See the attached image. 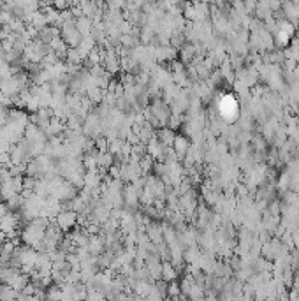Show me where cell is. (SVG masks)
Masks as SVG:
<instances>
[{
  "label": "cell",
  "mask_w": 299,
  "mask_h": 301,
  "mask_svg": "<svg viewBox=\"0 0 299 301\" xmlns=\"http://www.w3.org/2000/svg\"><path fill=\"white\" fill-rule=\"evenodd\" d=\"M178 57V49L172 48L171 44H158L155 46V58L157 62H172Z\"/></svg>",
  "instance_id": "obj_4"
},
{
  "label": "cell",
  "mask_w": 299,
  "mask_h": 301,
  "mask_svg": "<svg viewBox=\"0 0 299 301\" xmlns=\"http://www.w3.org/2000/svg\"><path fill=\"white\" fill-rule=\"evenodd\" d=\"M155 138H157L164 146H172L174 138H176V132H174V129H171V127L164 125V127H158V131L155 132Z\"/></svg>",
  "instance_id": "obj_7"
},
{
  "label": "cell",
  "mask_w": 299,
  "mask_h": 301,
  "mask_svg": "<svg viewBox=\"0 0 299 301\" xmlns=\"http://www.w3.org/2000/svg\"><path fill=\"white\" fill-rule=\"evenodd\" d=\"M104 5L113 11H122L127 7V0H104Z\"/></svg>",
  "instance_id": "obj_18"
},
{
  "label": "cell",
  "mask_w": 299,
  "mask_h": 301,
  "mask_svg": "<svg viewBox=\"0 0 299 301\" xmlns=\"http://www.w3.org/2000/svg\"><path fill=\"white\" fill-rule=\"evenodd\" d=\"M78 194H79V187H76L72 182L64 178L57 187L53 188L51 196L57 197L58 201H70V199H74Z\"/></svg>",
  "instance_id": "obj_2"
},
{
  "label": "cell",
  "mask_w": 299,
  "mask_h": 301,
  "mask_svg": "<svg viewBox=\"0 0 299 301\" xmlns=\"http://www.w3.org/2000/svg\"><path fill=\"white\" fill-rule=\"evenodd\" d=\"M21 268L11 266V264H0V284H7L11 285L13 280L21 273Z\"/></svg>",
  "instance_id": "obj_5"
},
{
  "label": "cell",
  "mask_w": 299,
  "mask_h": 301,
  "mask_svg": "<svg viewBox=\"0 0 299 301\" xmlns=\"http://www.w3.org/2000/svg\"><path fill=\"white\" fill-rule=\"evenodd\" d=\"M18 298V291L7 284H0V300H14Z\"/></svg>",
  "instance_id": "obj_17"
},
{
  "label": "cell",
  "mask_w": 299,
  "mask_h": 301,
  "mask_svg": "<svg viewBox=\"0 0 299 301\" xmlns=\"http://www.w3.org/2000/svg\"><path fill=\"white\" fill-rule=\"evenodd\" d=\"M51 2H53V0H51Z\"/></svg>",
  "instance_id": "obj_23"
},
{
  "label": "cell",
  "mask_w": 299,
  "mask_h": 301,
  "mask_svg": "<svg viewBox=\"0 0 299 301\" xmlns=\"http://www.w3.org/2000/svg\"><path fill=\"white\" fill-rule=\"evenodd\" d=\"M178 278V270L171 261H162V280L166 282H174Z\"/></svg>",
  "instance_id": "obj_15"
},
{
  "label": "cell",
  "mask_w": 299,
  "mask_h": 301,
  "mask_svg": "<svg viewBox=\"0 0 299 301\" xmlns=\"http://www.w3.org/2000/svg\"><path fill=\"white\" fill-rule=\"evenodd\" d=\"M76 28L79 30V34H81V37L83 35H90L93 30V20H90L88 16H81L76 18Z\"/></svg>",
  "instance_id": "obj_12"
},
{
  "label": "cell",
  "mask_w": 299,
  "mask_h": 301,
  "mask_svg": "<svg viewBox=\"0 0 299 301\" xmlns=\"http://www.w3.org/2000/svg\"><path fill=\"white\" fill-rule=\"evenodd\" d=\"M172 148H174V152H176V155H178V159H185V155L189 153L190 143H189V139H187L185 136H178V134H176L174 143H172Z\"/></svg>",
  "instance_id": "obj_10"
},
{
  "label": "cell",
  "mask_w": 299,
  "mask_h": 301,
  "mask_svg": "<svg viewBox=\"0 0 299 301\" xmlns=\"http://www.w3.org/2000/svg\"><path fill=\"white\" fill-rule=\"evenodd\" d=\"M23 203H25V196H23V194H14L13 197H9V199L5 201L9 211H20V209L23 208Z\"/></svg>",
  "instance_id": "obj_16"
},
{
  "label": "cell",
  "mask_w": 299,
  "mask_h": 301,
  "mask_svg": "<svg viewBox=\"0 0 299 301\" xmlns=\"http://www.w3.org/2000/svg\"><path fill=\"white\" fill-rule=\"evenodd\" d=\"M28 26L35 28V30H37V32L43 30L44 26H48V20H46V14H44L43 9H39V11H35V13H32L30 22H28Z\"/></svg>",
  "instance_id": "obj_11"
},
{
  "label": "cell",
  "mask_w": 299,
  "mask_h": 301,
  "mask_svg": "<svg viewBox=\"0 0 299 301\" xmlns=\"http://www.w3.org/2000/svg\"><path fill=\"white\" fill-rule=\"evenodd\" d=\"M51 5L55 9H58V11H67V9H70V2H69V0H53Z\"/></svg>",
  "instance_id": "obj_20"
},
{
  "label": "cell",
  "mask_w": 299,
  "mask_h": 301,
  "mask_svg": "<svg viewBox=\"0 0 299 301\" xmlns=\"http://www.w3.org/2000/svg\"><path fill=\"white\" fill-rule=\"evenodd\" d=\"M0 201H2V199H0Z\"/></svg>",
  "instance_id": "obj_22"
},
{
  "label": "cell",
  "mask_w": 299,
  "mask_h": 301,
  "mask_svg": "<svg viewBox=\"0 0 299 301\" xmlns=\"http://www.w3.org/2000/svg\"><path fill=\"white\" fill-rule=\"evenodd\" d=\"M58 35H60V28H58V26L48 25V26H44L43 30H39L37 37H39V39L43 41V43L51 44V41L55 39V37H58Z\"/></svg>",
  "instance_id": "obj_14"
},
{
  "label": "cell",
  "mask_w": 299,
  "mask_h": 301,
  "mask_svg": "<svg viewBox=\"0 0 299 301\" xmlns=\"http://www.w3.org/2000/svg\"><path fill=\"white\" fill-rule=\"evenodd\" d=\"M114 153L109 152V150H104V152L99 153V161H97V167L102 171V173H106V171H109L111 167L114 166Z\"/></svg>",
  "instance_id": "obj_9"
},
{
  "label": "cell",
  "mask_w": 299,
  "mask_h": 301,
  "mask_svg": "<svg viewBox=\"0 0 299 301\" xmlns=\"http://www.w3.org/2000/svg\"><path fill=\"white\" fill-rule=\"evenodd\" d=\"M9 111H11V108H9L7 102L0 104V127L7 123V120H9Z\"/></svg>",
  "instance_id": "obj_19"
},
{
  "label": "cell",
  "mask_w": 299,
  "mask_h": 301,
  "mask_svg": "<svg viewBox=\"0 0 299 301\" xmlns=\"http://www.w3.org/2000/svg\"><path fill=\"white\" fill-rule=\"evenodd\" d=\"M55 222H57V226L67 234V232L72 231V229L78 226V213L72 211V209H62L60 213L55 217Z\"/></svg>",
  "instance_id": "obj_3"
},
{
  "label": "cell",
  "mask_w": 299,
  "mask_h": 301,
  "mask_svg": "<svg viewBox=\"0 0 299 301\" xmlns=\"http://www.w3.org/2000/svg\"><path fill=\"white\" fill-rule=\"evenodd\" d=\"M86 99L92 102L93 106H99L102 102V97H104V90L101 87H97V85H90L86 88V92H85Z\"/></svg>",
  "instance_id": "obj_13"
},
{
  "label": "cell",
  "mask_w": 299,
  "mask_h": 301,
  "mask_svg": "<svg viewBox=\"0 0 299 301\" xmlns=\"http://www.w3.org/2000/svg\"><path fill=\"white\" fill-rule=\"evenodd\" d=\"M146 234H148V240L153 245L164 241V226L157 222H148L146 224Z\"/></svg>",
  "instance_id": "obj_6"
},
{
  "label": "cell",
  "mask_w": 299,
  "mask_h": 301,
  "mask_svg": "<svg viewBox=\"0 0 299 301\" xmlns=\"http://www.w3.org/2000/svg\"><path fill=\"white\" fill-rule=\"evenodd\" d=\"M218 116L227 123H233L239 116V104L233 95H224L218 100Z\"/></svg>",
  "instance_id": "obj_1"
},
{
  "label": "cell",
  "mask_w": 299,
  "mask_h": 301,
  "mask_svg": "<svg viewBox=\"0 0 299 301\" xmlns=\"http://www.w3.org/2000/svg\"><path fill=\"white\" fill-rule=\"evenodd\" d=\"M176 2H178V5H180V4H185L187 0H176Z\"/></svg>",
  "instance_id": "obj_21"
},
{
  "label": "cell",
  "mask_w": 299,
  "mask_h": 301,
  "mask_svg": "<svg viewBox=\"0 0 299 301\" xmlns=\"http://www.w3.org/2000/svg\"><path fill=\"white\" fill-rule=\"evenodd\" d=\"M166 148H167V146H164V144L160 143L157 138H151V139L148 141V144H146V153H148V155H151L155 161H162L164 150H166Z\"/></svg>",
  "instance_id": "obj_8"
}]
</instances>
